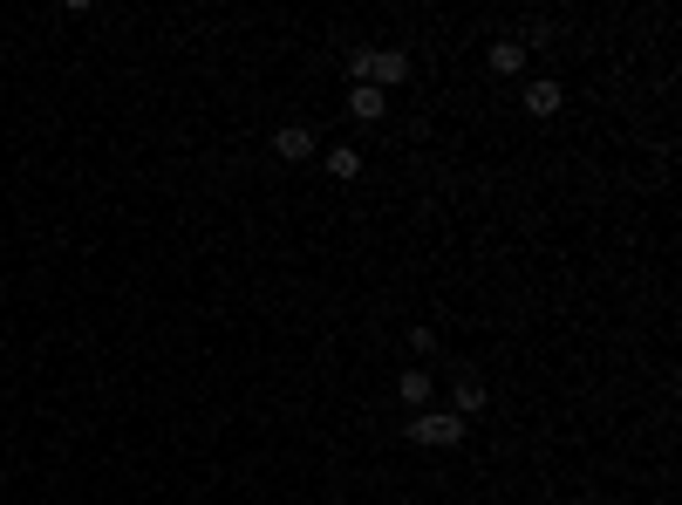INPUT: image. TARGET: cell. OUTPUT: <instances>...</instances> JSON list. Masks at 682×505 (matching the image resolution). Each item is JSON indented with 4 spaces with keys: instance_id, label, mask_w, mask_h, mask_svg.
<instances>
[{
    "instance_id": "3957f363",
    "label": "cell",
    "mask_w": 682,
    "mask_h": 505,
    "mask_svg": "<svg viewBox=\"0 0 682 505\" xmlns=\"http://www.w3.org/2000/svg\"><path fill=\"white\" fill-rule=\"evenodd\" d=\"M273 157H280V164H307V157H314V130H307V123H280V130H273Z\"/></svg>"
},
{
    "instance_id": "ba28073f",
    "label": "cell",
    "mask_w": 682,
    "mask_h": 505,
    "mask_svg": "<svg viewBox=\"0 0 682 505\" xmlns=\"http://www.w3.org/2000/svg\"><path fill=\"white\" fill-rule=\"evenodd\" d=\"M396 396H403L410 410H423V403H430V376H423V369H410V376H396Z\"/></svg>"
},
{
    "instance_id": "7a4b0ae2",
    "label": "cell",
    "mask_w": 682,
    "mask_h": 505,
    "mask_svg": "<svg viewBox=\"0 0 682 505\" xmlns=\"http://www.w3.org/2000/svg\"><path fill=\"white\" fill-rule=\"evenodd\" d=\"M410 437H417V444H430V451H451V444H464V424H457L451 410H417Z\"/></svg>"
},
{
    "instance_id": "6da1fadb",
    "label": "cell",
    "mask_w": 682,
    "mask_h": 505,
    "mask_svg": "<svg viewBox=\"0 0 682 505\" xmlns=\"http://www.w3.org/2000/svg\"><path fill=\"white\" fill-rule=\"evenodd\" d=\"M403 76H410V55L403 48H362L355 55V82H369V89H396Z\"/></svg>"
},
{
    "instance_id": "5b68a950",
    "label": "cell",
    "mask_w": 682,
    "mask_h": 505,
    "mask_svg": "<svg viewBox=\"0 0 682 505\" xmlns=\"http://www.w3.org/2000/svg\"><path fill=\"white\" fill-rule=\"evenodd\" d=\"M485 62H492L498 76H519V69H526V41H492Z\"/></svg>"
},
{
    "instance_id": "277c9868",
    "label": "cell",
    "mask_w": 682,
    "mask_h": 505,
    "mask_svg": "<svg viewBox=\"0 0 682 505\" xmlns=\"http://www.w3.org/2000/svg\"><path fill=\"white\" fill-rule=\"evenodd\" d=\"M485 403H492V396H485V383H478V376H464V383L451 389V417H457V424H471Z\"/></svg>"
},
{
    "instance_id": "8992f818",
    "label": "cell",
    "mask_w": 682,
    "mask_h": 505,
    "mask_svg": "<svg viewBox=\"0 0 682 505\" xmlns=\"http://www.w3.org/2000/svg\"><path fill=\"white\" fill-rule=\"evenodd\" d=\"M348 117H355V123H376V117H382V89L355 82V89H348Z\"/></svg>"
},
{
    "instance_id": "9c48e42d",
    "label": "cell",
    "mask_w": 682,
    "mask_h": 505,
    "mask_svg": "<svg viewBox=\"0 0 682 505\" xmlns=\"http://www.w3.org/2000/svg\"><path fill=\"white\" fill-rule=\"evenodd\" d=\"M328 178H341V185L362 178V151H328Z\"/></svg>"
},
{
    "instance_id": "52a82bcc",
    "label": "cell",
    "mask_w": 682,
    "mask_h": 505,
    "mask_svg": "<svg viewBox=\"0 0 682 505\" xmlns=\"http://www.w3.org/2000/svg\"><path fill=\"white\" fill-rule=\"evenodd\" d=\"M526 110H532V117H553V110H560V82H532Z\"/></svg>"
}]
</instances>
